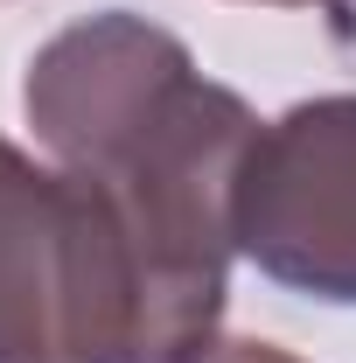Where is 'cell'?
<instances>
[{"instance_id": "obj_1", "label": "cell", "mask_w": 356, "mask_h": 363, "mask_svg": "<svg viewBox=\"0 0 356 363\" xmlns=\"http://www.w3.org/2000/svg\"><path fill=\"white\" fill-rule=\"evenodd\" d=\"M21 112L56 168L119 196L147 252L182 286L223 301L238 259V175L259 112L203 77L175 28L105 7L56 28L21 70Z\"/></svg>"}, {"instance_id": "obj_2", "label": "cell", "mask_w": 356, "mask_h": 363, "mask_svg": "<svg viewBox=\"0 0 356 363\" xmlns=\"http://www.w3.org/2000/svg\"><path fill=\"white\" fill-rule=\"evenodd\" d=\"M223 301L147 252L112 189L0 133V363H182Z\"/></svg>"}, {"instance_id": "obj_3", "label": "cell", "mask_w": 356, "mask_h": 363, "mask_svg": "<svg viewBox=\"0 0 356 363\" xmlns=\"http://www.w3.org/2000/svg\"><path fill=\"white\" fill-rule=\"evenodd\" d=\"M230 230L272 286L356 308V91L301 98L259 126Z\"/></svg>"}, {"instance_id": "obj_4", "label": "cell", "mask_w": 356, "mask_h": 363, "mask_svg": "<svg viewBox=\"0 0 356 363\" xmlns=\"http://www.w3.org/2000/svg\"><path fill=\"white\" fill-rule=\"evenodd\" d=\"M182 363H301V357L266 342V335H210L196 357H182Z\"/></svg>"}, {"instance_id": "obj_5", "label": "cell", "mask_w": 356, "mask_h": 363, "mask_svg": "<svg viewBox=\"0 0 356 363\" xmlns=\"http://www.w3.org/2000/svg\"><path fill=\"white\" fill-rule=\"evenodd\" d=\"M252 7H343V0H252Z\"/></svg>"}]
</instances>
